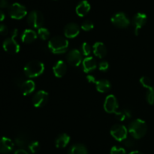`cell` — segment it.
<instances>
[{
    "instance_id": "obj_1",
    "label": "cell",
    "mask_w": 154,
    "mask_h": 154,
    "mask_svg": "<svg viewBox=\"0 0 154 154\" xmlns=\"http://www.w3.org/2000/svg\"><path fill=\"white\" fill-rule=\"evenodd\" d=\"M128 132L135 139H140L146 135L147 132V125L145 121L141 119H136L129 125Z\"/></svg>"
},
{
    "instance_id": "obj_2",
    "label": "cell",
    "mask_w": 154,
    "mask_h": 154,
    "mask_svg": "<svg viewBox=\"0 0 154 154\" xmlns=\"http://www.w3.org/2000/svg\"><path fill=\"white\" fill-rule=\"evenodd\" d=\"M69 41L62 36H54L48 42V48L54 54H62L67 51Z\"/></svg>"
},
{
    "instance_id": "obj_3",
    "label": "cell",
    "mask_w": 154,
    "mask_h": 154,
    "mask_svg": "<svg viewBox=\"0 0 154 154\" xmlns=\"http://www.w3.org/2000/svg\"><path fill=\"white\" fill-rule=\"evenodd\" d=\"M45 71V65L38 60H32L29 62L24 67V74L30 78L40 76Z\"/></svg>"
},
{
    "instance_id": "obj_4",
    "label": "cell",
    "mask_w": 154,
    "mask_h": 154,
    "mask_svg": "<svg viewBox=\"0 0 154 154\" xmlns=\"http://www.w3.org/2000/svg\"><path fill=\"white\" fill-rule=\"evenodd\" d=\"M18 34V30L17 29L12 31L11 36L10 38H8L7 39L5 40V42H3L2 47L4 48L5 51L7 53L10 54H17L20 51V47L19 44L17 42V41L15 40V38L17 35Z\"/></svg>"
},
{
    "instance_id": "obj_5",
    "label": "cell",
    "mask_w": 154,
    "mask_h": 154,
    "mask_svg": "<svg viewBox=\"0 0 154 154\" xmlns=\"http://www.w3.org/2000/svg\"><path fill=\"white\" fill-rule=\"evenodd\" d=\"M8 14L12 19L20 20L26 16L27 9L23 5L15 2L8 7Z\"/></svg>"
},
{
    "instance_id": "obj_6",
    "label": "cell",
    "mask_w": 154,
    "mask_h": 154,
    "mask_svg": "<svg viewBox=\"0 0 154 154\" xmlns=\"http://www.w3.org/2000/svg\"><path fill=\"white\" fill-rule=\"evenodd\" d=\"M27 23L31 27L38 29L44 23L43 14L39 11H32L27 17Z\"/></svg>"
},
{
    "instance_id": "obj_7",
    "label": "cell",
    "mask_w": 154,
    "mask_h": 154,
    "mask_svg": "<svg viewBox=\"0 0 154 154\" xmlns=\"http://www.w3.org/2000/svg\"><path fill=\"white\" fill-rule=\"evenodd\" d=\"M111 135L114 139L118 141H123L128 135V129L123 125L116 124L111 127Z\"/></svg>"
},
{
    "instance_id": "obj_8",
    "label": "cell",
    "mask_w": 154,
    "mask_h": 154,
    "mask_svg": "<svg viewBox=\"0 0 154 154\" xmlns=\"http://www.w3.org/2000/svg\"><path fill=\"white\" fill-rule=\"evenodd\" d=\"M114 26L118 28H126L130 25V20L123 12H118L115 14L111 19Z\"/></svg>"
},
{
    "instance_id": "obj_9",
    "label": "cell",
    "mask_w": 154,
    "mask_h": 154,
    "mask_svg": "<svg viewBox=\"0 0 154 154\" xmlns=\"http://www.w3.org/2000/svg\"><path fill=\"white\" fill-rule=\"evenodd\" d=\"M147 17L144 13L139 12V13H137L134 16L133 19H132V23H133L134 26H135V35H138L139 31L145 25V23H147Z\"/></svg>"
},
{
    "instance_id": "obj_10",
    "label": "cell",
    "mask_w": 154,
    "mask_h": 154,
    "mask_svg": "<svg viewBox=\"0 0 154 154\" xmlns=\"http://www.w3.org/2000/svg\"><path fill=\"white\" fill-rule=\"evenodd\" d=\"M48 100V93L45 90H39L32 97V104L35 108H42Z\"/></svg>"
},
{
    "instance_id": "obj_11",
    "label": "cell",
    "mask_w": 154,
    "mask_h": 154,
    "mask_svg": "<svg viewBox=\"0 0 154 154\" xmlns=\"http://www.w3.org/2000/svg\"><path fill=\"white\" fill-rule=\"evenodd\" d=\"M67 61L70 65L73 66H79L83 62L82 53L80 52L78 49H73L67 54Z\"/></svg>"
},
{
    "instance_id": "obj_12",
    "label": "cell",
    "mask_w": 154,
    "mask_h": 154,
    "mask_svg": "<svg viewBox=\"0 0 154 154\" xmlns=\"http://www.w3.org/2000/svg\"><path fill=\"white\" fill-rule=\"evenodd\" d=\"M118 108V102L117 98L114 95H109L106 97L104 103V109L107 113L113 114L117 111Z\"/></svg>"
},
{
    "instance_id": "obj_13",
    "label": "cell",
    "mask_w": 154,
    "mask_h": 154,
    "mask_svg": "<svg viewBox=\"0 0 154 154\" xmlns=\"http://www.w3.org/2000/svg\"><path fill=\"white\" fill-rule=\"evenodd\" d=\"M80 27L75 23H69L64 28V35L68 38H74L80 33Z\"/></svg>"
},
{
    "instance_id": "obj_14",
    "label": "cell",
    "mask_w": 154,
    "mask_h": 154,
    "mask_svg": "<svg viewBox=\"0 0 154 154\" xmlns=\"http://www.w3.org/2000/svg\"><path fill=\"white\" fill-rule=\"evenodd\" d=\"M14 144L8 138L2 137L0 138V153L8 154L13 150Z\"/></svg>"
},
{
    "instance_id": "obj_15",
    "label": "cell",
    "mask_w": 154,
    "mask_h": 154,
    "mask_svg": "<svg viewBox=\"0 0 154 154\" xmlns=\"http://www.w3.org/2000/svg\"><path fill=\"white\" fill-rule=\"evenodd\" d=\"M90 8H91V6H90L89 2L87 0H83V1L80 2L78 5L76 6L75 11L78 16L83 17L90 12Z\"/></svg>"
},
{
    "instance_id": "obj_16",
    "label": "cell",
    "mask_w": 154,
    "mask_h": 154,
    "mask_svg": "<svg viewBox=\"0 0 154 154\" xmlns=\"http://www.w3.org/2000/svg\"><path fill=\"white\" fill-rule=\"evenodd\" d=\"M67 71V66L66 63L63 60H60L55 64V66L53 68V72H54V75L57 78H63L66 73Z\"/></svg>"
},
{
    "instance_id": "obj_17",
    "label": "cell",
    "mask_w": 154,
    "mask_h": 154,
    "mask_svg": "<svg viewBox=\"0 0 154 154\" xmlns=\"http://www.w3.org/2000/svg\"><path fill=\"white\" fill-rule=\"evenodd\" d=\"M93 54L100 59L104 58L107 55V48L102 42H96L93 46Z\"/></svg>"
},
{
    "instance_id": "obj_18",
    "label": "cell",
    "mask_w": 154,
    "mask_h": 154,
    "mask_svg": "<svg viewBox=\"0 0 154 154\" xmlns=\"http://www.w3.org/2000/svg\"><path fill=\"white\" fill-rule=\"evenodd\" d=\"M83 64V69L84 72L86 73L92 72L94 69H96V61L94 60V58L92 57H87L82 62Z\"/></svg>"
},
{
    "instance_id": "obj_19",
    "label": "cell",
    "mask_w": 154,
    "mask_h": 154,
    "mask_svg": "<svg viewBox=\"0 0 154 154\" xmlns=\"http://www.w3.org/2000/svg\"><path fill=\"white\" fill-rule=\"evenodd\" d=\"M38 37V34L33 29H27L23 32L21 36V40L23 43L29 44L34 42Z\"/></svg>"
},
{
    "instance_id": "obj_20",
    "label": "cell",
    "mask_w": 154,
    "mask_h": 154,
    "mask_svg": "<svg viewBox=\"0 0 154 154\" xmlns=\"http://www.w3.org/2000/svg\"><path fill=\"white\" fill-rule=\"evenodd\" d=\"M96 90L99 92V93H108V91H110L111 88V83L109 81L106 79H100L96 81Z\"/></svg>"
},
{
    "instance_id": "obj_21",
    "label": "cell",
    "mask_w": 154,
    "mask_h": 154,
    "mask_svg": "<svg viewBox=\"0 0 154 154\" xmlns=\"http://www.w3.org/2000/svg\"><path fill=\"white\" fill-rule=\"evenodd\" d=\"M35 89V84L32 80H27L25 81L20 87L21 92L23 96H27L32 93Z\"/></svg>"
},
{
    "instance_id": "obj_22",
    "label": "cell",
    "mask_w": 154,
    "mask_h": 154,
    "mask_svg": "<svg viewBox=\"0 0 154 154\" xmlns=\"http://www.w3.org/2000/svg\"><path fill=\"white\" fill-rule=\"evenodd\" d=\"M70 136L66 133H62L59 135L55 141V145L57 148H64L69 144Z\"/></svg>"
},
{
    "instance_id": "obj_23",
    "label": "cell",
    "mask_w": 154,
    "mask_h": 154,
    "mask_svg": "<svg viewBox=\"0 0 154 154\" xmlns=\"http://www.w3.org/2000/svg\"><path fill=\"white\" fill-rule=\"evenodd\" d=\"M69 154H88V151L84 144H76L71 147Z\"/></svg>"
},
{
    "instance_id": "obj_24",
    "label": "cell",
    "mask_w": 154,
    "mask_h": 154,
    "mask_svg": "<svg viewBox=\"0 0 154 154\" xmlns=\"http://www.w3.org/2000/svg\"><path fill=\"white\" fill-rule=\"evenodd\" d=\"M28 143V140H27L26 136L25 135H20L15 138V144L18 146L19 147H20V149H22V147H24Z\"/></svg>"
},
{
    "instance_id": "obj_25",
    "label": "cell",
    "mask_w": 154,
    "mask_h": 154,
    "mask_svg": "<svg viewBox=\"0 0 154 154\" xmlns=\"http://www.w3.org/2000/svg\"><path fill=\"white\" fill-rule=\"evenodd\" d=\"M37 34L38 36L44 41L48 40V38L50 37L49 30H48V29L45 28V27H41V28H39L38 29Z\"/></svg>"
},
{
    "instance_id": "obj_26",
    "label": "cell",
    "mask_w": 154,
    "mask_h": 154,
    "mask_svg": "<svg viewBox=\"0 0 154 154\" xmlns=\"http://www.w3.org/2000/svg\"><path fill=\"white\" fill-rule=\"evenodd\" d=\"M81 27L84 31L89 32L90 31V30L93 29V27H94V24H93V23L92 22L91 20H84V22L82 23Z\"/></svg>"
},
{
    "instance_id": "obj_27",
    "label": "cell",
    "mask_w": 154,
    "mask_h": 154,
    "mask_svg": "<svg viewBox=\"0 0 154 154\" xmlns=\"http://www.w3.org/2000/svg\"><path fill=\"white\" fill-rule=\"evenodd\" d=\"M140 83H141V84L143 86V87L147 88V90L151 88V87H153V86H152L151 80H150L148 77H145V76L141 77V79H140Z\"/></svg>"
},
{
    "instance_id": "obj_28",
    "label": "cell",
    "mask_w": 154,
    "mask_h": 154,
    "mask_svg": "<svg viewBox=\"0 0 154 154\" xmlns=\"http://www.w3.org/2000/svg\"><path fill=\"white\" fill-rule=\"evenodd\" d=\"M28 147L32 154H35L38 152L39 149H40V144H39L38 141H32L29 144Z\"/></svg>"
},
{
    "instance_id": "obj_29",
    "label": "cell",
    "mask_w": 154,
    "mask_h": 154,
    "mask_svg": "<svg viewBox=\"0 0 154 154\" xmlns=\"http://www.w3.org/2000/svg\"><path fill=\"white\" fill-rule=\"evenodd\" d=\"M147 101L150 105H154V87L148 89L147 92Z\"/></svg>"
},
{
    "instance_id": "obj_30",
    "label": "cell",
    "mask_w": 154,
    "mask_h": 154,
    "mask_svg": "<svg viewBox=\"0 0 154 154\" xmlns=\"http://www.w3.org/2000/svg\"><path fill=\"white\" fill-rule=\"evenodd\" d=\"M81 50H82V54L86 56V57H88L91 54V47H90V45L87 42L83 43Z\"/></svg>"
},
{
    "instance_id": "obj_31",
    "label": "cell",
    "mask_w": 154,
    "mask_h": 154,
    "mask_svg": "<svg viewBox=\"0 0 154 154\" xmlns=\"http://www.w3.org/2000/svg\"><path fill=\"white\" fill-rule=\"evenodd\" d=\"M134 139H135V138H129L127 137V138L123 141V144H124L126 147H128V148H133L135 146V142Z\"/></svg>"
},
{
    "instance_id": "obj_32",
    "label": "cell",
    "mask_w": 154,
    "mask_h": 154,
    "mask_svg": "<svg viewBox=\"0 0 154 154\" xmlns=\"http://www.w3.org/2000/svg\"><path fill=\"white\" fill-rule=\"evenodd\" d=\"M126 150L123 147H117V146H114L111 148V154H126Z\"/></svg>"
},
{
    "instance_id": "obj_33",
    "label": "cell",
    "mask_w": 154,
    "mask_h": 154,
    "mask_svg": "<svg viewBox=\"0 0 154 154\" xmlns=\"http://www.w3.org/2000/svg\"><path fill=\"white\" fill-rule=\"evenodd\" d=\"M114 114H115L116 118L118 120H120V121H123V120L126 118V115H125V113L123 111H116V112L114 113Z\"/></svg>"
},
{
    "instance_id": "obj_34",
    "label": "cell",
    "mask_w": 154,
    "mask_h": 154,
    "mask_svg": "<svg viewBox=\"0 0 154 154\" xmlns=\"http://www.w3.org/2000/svg\"><path fill=\"white\" fill-rule=\"evenodd\" d=\"M109 68V63L107 61H102L99 65V69L100 71L102 72H105L107 71Z\"/></svg>"
},
{
    "instance_id": "obj_35",
    "label": "cell",
    "mask_w": 154,
    "mask_h": 154,
    "mask_svg": "<svg viewBox=\"0 0 154 154\" xmlns=\"http://www.w3.org/2000/svg\"><path fill=\"white\" fill-rule=\"evenodd\" d=\"M8 32V29L7 26L4 24H0V35H7Z\"/></svg>"
},
{
    "instance_id": "obj_36",
    "label": "cell",
    "mask_w": 154,
    "mask_h": 154,
    "mask_svg": "<svg viewBox=\"0 0 154 154\" xmlns=\"http://www.w3.org/2000/svg\"><path fill=\"white\" fill-rule=\"evenodd\" d=\"M9 2L8 0H0V8H5L9 7Z\"/></svg>"
},
{
    "instance_id": "obj_37",
    "label": "cell",
    "mask_w": 154,
    "mask_h": 154,
    "mask_svg": "<svg viewBox=\"0 0 154 154\" xmlns=\"http://www.w3.org/2000/svg\"><path fill=\"white\" fill-rule=\"evenodd\" d=\"M87 81H88L89 83H93V84H96V78H95V77L93 76V75H87Z\"/></svg>"
},
{
    "instance_id": "obj_38",
    "label": "cell",
    "mask_w": 154,
    "mask_h": 154,
    "mask_svg": "<svg viewBox=\"0 0 154 154\" xmlns=\"http://www.w3.org/2000/svg\"><path fill=\"white\" fill-rule=\"evenodd\" d=\"M123 111H124L125 115H126V118H131V117H132V112H131V111H129V110L125 109V110H123Z\"/></svg>"
},
{
    "instance_id": "obj_39",
    "label": "cell",
    "mask_w": 154,
    "mask_h": 154,
    "mask_svg": "<svg viewBox=\"0 0 154 154\" xmlns=\"http://www.w3.org/2000/svg\"><path fill=\"white\" fill-rule=\"evenodd\" d=\"M14 154H29L26 150H23V149H19V150H16Z\"/></svg>"
},
{
    "instance_id": "obj_40",
    "label": "cell",
    "mask_w": 154,
    "mask_h": 154,
    "mask_svg": "<svg viewBox=\"0 0 154 154\" xmlns=\"http://www.w3.org/2000/svg\"><path fill=\"white\" fill-rule=\"evenodd\" d=\"M5 18V13L2 11L0 10V22L3 21Z\"/></svg>"
},
{
    "instance_id": "obj_41",
    "label": "cell",
    "mask_w": 154,
    "mask_h": 154,
    "mask_svg": "<svg viewBox=\"0 0 154 154\" xmlns=\"http://www.w3.org/2000/svg\"><path fill=\"white\" fill-rule=\"evenodd\" d=\"M129 154H143L142 153H141V152H140V151H138V150H135V151H132V152H131Z\"/></svg>"
}]
</instances>
